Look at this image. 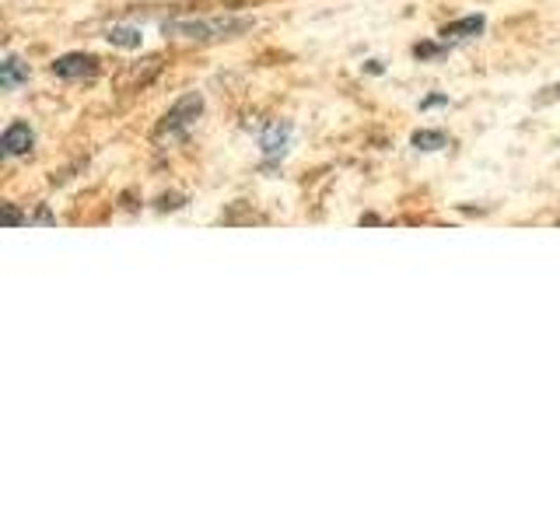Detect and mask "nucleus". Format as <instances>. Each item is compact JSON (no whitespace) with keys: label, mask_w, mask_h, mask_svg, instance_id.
Listing matches in <instances>:
<instances>
[{"label":"nucleus","mask_w":560,"mask_h":525,"mask_svg":"<svg viewBox=\"0 0 560 525\" xmlns=\"http://www.w3.org/2000/svg\"><path fill=\"white\" fill-rule=\"evenodd\" d=\"M165 35L176 39H193V42H221V39H235L242 32L252 28V18H176L162 25Z\"/></svg>","instance_id":"f257e3e1"},{"label":"nucleus","mask_w":560,"mask_h":525,"mask_svg":"<svg viewBox=\"0 0 560 525\" xmlns=\"http://www.w3.org/2000/svg\"><path fill=\"white\" fill-rule=\"evenodd\" d=\"M200 112H203V95H200V92H189V95H183L179 102L165 112V119L158 123V137H169V140H186L189 126L200 119Z\"/></svg>","instance_id":"f03ea898"},{"label":"nucleus","mask_w":560,"mask_h":525,"mask_svg":"<svg viewBox=\"0 0 560 525\" xmlns=\"http://www.w3.org/2000/svg\"><path fill=\"white\" fill-rule=\"evenodd\" d=\"M95 70H98V60L88 56V53H67V56H60L53 63V74L63 78V81H85V78H92Z\"/></svg>","instance_id":"7ed1b4c3"},{"label":"nucleus","mask_w":560,"mask_h":525,"mask_svg":"<svg viewBox=\"0 0 560 525\" xmlns=\"http://www.w3.org/2000/svg\"><path fill=\"white\" fill-rule=\"evenodd\" d=\"M32 144H35L32 126H28V123H11V126L4 130V137H0V154H4V158H21V154L32 151Z\"/></svg>","instance_id":"20e7f679"},{"label":"nucleus","mask_w":560,"mask_h":525,"mask_svg":"<svg viewBox=\"0 0 560 525\" xmlns=\"http://www.w3.org/2000/svg\"><path fill=\"white\" fill-rule=\"evenodd\" d=\"M287 140H291V123H270V126L263 130L260 147H263V154H267V161H270V165L280 161V158L287 154Z\"/></svg>","instance_id":"39448f33"},{"label":"nucleus","mask_w":560,"mask_h":525,"mask_svg":"<svg viewBox=\"0 0 560 525\" xmlns=\"http://www.w3.org/2000/svg\"><path fill=\"white\" fill-rule=\"evenodd\" d=\"M483 28H487L483 14H469V18H459V21H449V25L442 28V39H445V42H452V39H473V35H480Z\"/></svg>","instance_id":"423d86ee"},{"label":"nucleus","mask_w":560,"mask_h":525,"mask_svg":"<svg viewBox=\"0 0 560 525\" xmlns=\"http://www.w3.org/2000/svg\"><path fill=\"white\" fill-rule=\"evenodd\" d=\"M28 81V63H21L18 56H7L4 63H0V88L4 92H14L18 85H25Z\"/></svg>","instance_id":"0eeeda50"},{"label":"nucleus","mask_w":560,"mask_h":525,"mask_svg":"<svg viewBox=\"0 0 560 525\" xmlns=\"http://www.w3.org/2000/svg\"><path fill=\"white\" fill-rule=\"evenodd\" d=\"M105 39H109L112 46H119V49H140V42H144L140 28H133V25H112V28L105 32Z\"/></svg>","instance_id":"6e6552de"},{"label":"nucleus","mask_w":560,"mask_h":525,"mask_svg":"<svg viewBox=\"0 0 560 525\" xmlns=\"http://www.w3.org/2000/svg\"><path fill=\"white\" fill-rule=\"evenodd\" d=\"M413 147L417 151H442V147H449V137L442 130H417L413 133Z\"/></svg>","instance_id":"1a4fd4ad"},{"label":"nucleus","mask_w":560,"mask_h":525,"mask_svg":"<svg viewBox=\"0 0 560 525\" xmlns=\"http://www.w3.org/2000/svg\"><path fill=\"white\" fill-rule=\"evenodd\" d=\"M445 46H449V42H445ZM445 46H438V42H417V46H413V56H417V60H434V56L445 53Z\"/></svg>","instance_id":"9d476101"},{"label":"nucleus","mask_w":560,"mask_h":525,"mask_svg":"<svg viewBox=\"0 0 560 525\" xmlns=\"http://www.w3.org/2000/svg\"><path fill=\"white\" fill-rule=\"evenodd\" d=\"M4 217H7V224H28V217L14 207V204H4Z\"/></svg>","instance_id":"9b49d317"},{"label":"nucleus","mask_w":560,"mask_h":525,"mask_svg":"<svg viewBox=\"0 0 560 525\" xmlns=\"http://www.w3.org/2000/svg\"><path fill=\"white\" fill-rule=\"evenodd\" d=\"M434 105H449V99H445V95H431V99L420 102V109H434Z\"/></svg>","instance_id":"f8f14e48"},{"label":"nucleus","mask_w":560,"mask_h":525,"mask_svg":"<svg viewBox=\"0 0 560 525\" xmlns=\"http://www.w3.org/2000/svg\"><path fill=\"white\" fill-rule=\"evenodd\" d=\"M35 221H39V224H53V214H49V210H39Z\"/></svg>","instance_id":"ddd939ff"},{"label":"nucleus","mask_w":560,"mask_h":525,"mask_svg":"<svg viewBox=\"0 0 560 525\" xmlns=\"http://www.w3.org/2000/svg\"><path fill=\"white\" fill-rule=\"evenodd\" d=\"M368 74H382V63H378V60H368Z\"/></svg>","instance_id":"4468645a"}]
</instances>
